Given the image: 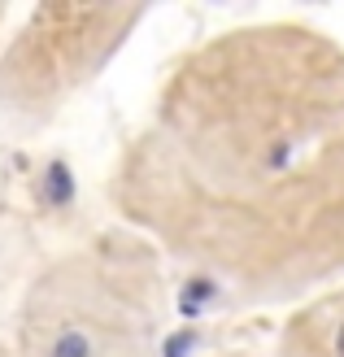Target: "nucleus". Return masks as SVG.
Returning <instances> with one entry per match:
<instances>
[{"mask_svg": "<svg viewBox=\"0 0 344 357\" xmlns=\"http://www.w3.org/2000/svg\"><path fill=\"white\" fill-rule=\"evenodd\" d=\"M135 9H40L0 57V100L13 109H52L135 26Z\"/></svg>", "mask_w": 344, "mask_h": 357, "instance_id": "2", "label": "nucleus"}, {"mask_svg": "<svg viewBox=\"0 0 344 357\" xmlns=\"http://www.w3.org/2000/svg\"><path fill=\"white\" fill-rule=\"evenodd\" d=\"M0 17H5V13H0Z\"/></svg>", "mask_w": 344, "mask_h": 357, "instance_id": "6", "label": "nucleus"}, {"mask_svg": "<svg viewBox=\"0 0 344 357\" xmlns=\"http://www.w3.org/2000/svg\"><path fill=\"white\" fill-rule=\"evenodd\" d=\"M275 357H344V283L287 318Z\"/></svg>", "mask_w": 344, "mask_h": 357, "instance_id": "3", "label": "nucleus"}, {"mask_svg": "<svg viewBox=\"0 0 344 357\" xmlns=\"http://www.w3.org/2000/svg\"><path fill=\"white\" fill-rule=\"evenodd\" d=\"M0 357H9V349H0Z\"/></svg>", "mask_w": 344, "mask_h": 357, "instance_id": "5", "label": "nucleus"}, {"mask_svg": "<svg viewBox=\"0 0 344 357\" xmlns=\"http://www.w3.org/2000/svg\"><path fill=\"white\" fill-rule=\"evenodd\" d=\"M218 357H253V353H218Z\"/></svg>", "mask_w": 344, "mask_h": 357, "instance_id": "4", "label": "nucleus"}, {"mask_svg": "<svg viewBox=\"0 0 344 357\" xmlns=\"http://www.w3.org/2000/svg\"><path fill=\"white\" fill-rule=\"evenodd\" d=\"M166 275L153 240L114 231L35 279L9 357H157Z\"/></svg>", "mask_w": 344, "mask_h": 357, "instance_id": "1", "label": "nucleus"}]
</instances>
